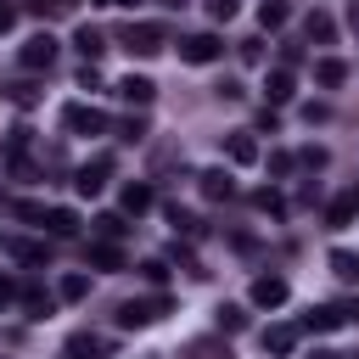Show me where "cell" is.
Segmentation results:
<instances>
[{"mask_svg": "<svg viewBox=\"0 0 359 359\" xmlns=\"http://www.w3.org/2000/svg\"><path fill=\"white\" fill-rule=\"evenodd\" d=\"M331 325H342L337 309H309V314H303V331H331Z\"/></svg>", "mask_w": 359, "mask_h": 359, "instance_id": "obj_24", "label": "cell"}, {"mask_svg": "<svg viewBox=\"0 0 359 359\" xmlns=\"http://www.w3.org/2000/svg\"><path fill=\"white\" fill-rule=\"evenodd\" d=\"M342 79H348V62H337V56H320V62H314V84H320V90H337Z\"/></svg>", "mask_w": 359, "mask_h": 359, "instance_id": "obj_13", "label": "cell"}, {"mask_svg": "<svg viewBox=\"0 0 359 359\" xmlns=\"http://www.w3.org/2000/svg\"><path fill=\"white\" fill-rule=\"evenodd\" d=\"M292 348H297V325H269V331H264V353L286 359Z\"/></svg>", "mask_w": 359, "mask_h": 359, "instance_id": "obj_11", "label": "cell"}, {"mask_svg": "<svg viewBox=\"0 0 359 359\" xmlns=\"http://www.w3.org/2000/svg\"><path fill=\"white\" fill-rule=\"evenodd\" d=\"M241 62H264V45L258 39H241Z\"/></svg>", "mask_w": 359, "mask_h": 359, "instance_id": "obj_33", "label": "cell"}, {"mask_svg": "<svg viewBox=\"0 0 359 359\" xmlns=\"http://www.w3.org/2000/svg\"><path fill=\"white\" fill-rule=\"evenodd\" d=\"M213 320H219V337H230V331H241V325H247V309L219 303V309H213Z\"/></svg>", "mask_w": 359, "mask_h": 359, "instance_id": "obj_18", "label": "cell"}, {"mask_svg": "<svg viewBox=\"0 0 359 359\" xmlns=\"http://www.w3.org/2000/svg\"><path fill=\"white\" fill-rule=\"evenodd\" d=\"M67 359H73V353H67Z\"/></svg>", "mask_w": 359, "mask_h": 359, "instance_id": "obj_41", "label": "cell"}, {"mask_svg": "<svg viewBox=\"0 0 359 359\" xmlns=\"http://www.w3.org/2000/svg\"><path fill=\"white\" fill-rule=\"evenodd\" d=\"M112 6H135V0H112Z\"/></svg>", "mask_w": 359, "mask_h": 359, "instance_id": "obj_38", "label": "cell"}, {"mask_svg": "<svg viewBox=\"0 0 359 359\" xmlns=\"http://www.w3.org/2000/svg\"><path fill=\"white\" fill-rule=\"evenodd\" d=\"M56 6H73V0H56Z\"/></svg>", "mask_w": 359, "mask_h": 359, "instance_id": "obj_40", "label": "cell"}, {"mask_svg": "<svg viewBox=\"0 0 359 359\" xmlns=\"http://www.w3.org/2000/svg\"><path fill=\"white\" fill-rule=\"evenodd\" d=\"M196 180H202V196H208V202H219V196H230V191H236V180H230L224 168H202Z\"/></svg>", "mask_w": 359, "mask_h": 359, "instance_id": "obj_15", "label": "cell"}, {"mask_svg": "<svg viewBox=\"0 0 359 359\" xmlns=\"http://www.w3.org/2000/svg\"><path fill=\"white\" fill-rule=\"evenodd\" d=\"M180 56L196 62V67H208V62L224 56V45H219V34H191V39H180Z\"/></svg>", "mask_w": 359, "mask_h": 359, "instance_id": "obj_4", "label": "cell"}, {"mask_svg": "<svg viewBox=\"0 0 359 359\" xmlns=\"http://www.w3.org/2000/svg\"><path fill=\"white\" fill-rule=\"evenodd\" d=\"M90 264H95V269H123V252H118L112 241H95V247H90Z\"/></svg>", "mask_w": 359, "mask_h": 359, "instance_id": "obj_22", "label": "cell"}, {"mask_svg": "<svg viewBox=\"0 0 359 359\" xmlns=\"http://www.w3.org/2000/svg\"><path fill=\"white\" fill-rule=\"evenodd\" d=\"M11 258H17V264H45V258H50V247H45V241H17V247H11Z\"/></svg>", "mask_w": 359, "mask_h": 359, "instance_id": "obj_23", "label": "cell"}, {"mask_svg": "<svg viewBox=\"0 0 359 359\" xmlns=\"http://www.w3.org/2000/svg\"><path fill=\"white\" fill-rule=\"evenodd\" d=\"M118 135H123V140H146V118H140V112H135V118H123V123H118Z\"/></svg>", "mask_w": 359, "mask_h": 359, "instance_id": "obj_29", "label": "cell"}, {"mask_svg": "<svg viewBox=\"0 0 359 359\" xmlns=\"http://www.w3.org/2000/svg\"><path fill=\"white\" fill-rule=\"evenodd\" d=\"M252 202H258V208H264V213H269V219H280V213H286V202H280V196H275V191H258V196H252Z\"/></svg>", "mask_w": 359, "mask_h": 359, "instance_id": "obj_30", "label": "cell"}, {"mask_svg": "<svg viewBox=\"0 0 359 359\" xmlns=\"http://www.w3.org/2000/svg\"><path fill=\"white\" fill-rule=\"evenodd\" d=\"M292 163H297L292 151H269V174H292Z\"/></svg>", "mask_w": 359, "mask_h": 359, "instance_id": "obj_31", "label": "cell"}, {"mask_svg": "<svg viewBox=\"0 0 359 359\" xmlns=\"http://www.w3.org/2000/svg\"><path fill=\"white\" fill-rule=\"evenodd\" d=\"M163 6H185V0H163Z\"/></svg>", "mask_w": 359, "mask_h": 359, "instance_id": "obj_39", "label": "cell"}, {"mask_svg": "<svg viewBox=\"0 0 359 359\" xmlns=\"http://www.w3.org/2000/svg\"><path fill=\"white\" fill-rule=\"evenodd\" d=\"M303 34H309V45H331V39H337V22H331L325 11H309V17H303Z\"/></svg>", "mask_w": 359, "mask_h": 359, "instance_id": "obj_12", "label": "cell"}, {"mask_svg": "<svg viewBox=\"0 0 359 359\" xmlns=\"http://www.w3.org/2000/svg\"><path fill=\"white\" fill-rule=\"evenodd\" d=\"M353 219H359V191H342V196L325 208V224H331V230H348Z\"/></svg>", "mask_w": 359, "mask_h": 359, "instance_id": "obj_8", "label": "cell"}, {"mask_svg": "<svg viewBox=\"0 0 359 359\" xmlns=\"http://www.w3.org/2000/svg\"><path fill=\"white\" fill-rule=\"evenodd\" d=\"M123 230H129V224H123L118 213H101V219H95V236H101V241H118Z\"/></svg>", "mask_w": 359, "mask_h": 359, "instance_id": "obj_25", "label": "cell"}, {"mask_svg": "<svg viewBox=\"0 0 359 359\" xmlns=\"http://www.w3.org/2000/svg\"><path fill=\"white\" fill-rule=\"evenodd\" d=\"M118 95H123L129 107H151L157 84H151V79H140V73H129V79H118Z\"/></svg>", "mask_w": 359, "mask_h": 359, "instance_id": "obj_9", "label": "cell"}, {"mask_svg": "<svg viewBox=\"0 0 359 359\" xmlns=\"http://www.w3.org/2000/svg\"><path fill=\"white\" fill-rule=\"evenodd\" d=\"M146 208H151V185H140V180L123 185V213H146Z\"/></svg>", "mask_w": 359, "mask_h": 359, "instance_id": "obj_21", "label": "cell"}, {"mask_svg": "<svg viewBox=\"0 0 359 359\" xmlns=\"http://www.w3.org/2000/svg\"><path fill=\"white\" fill-rule=\"evenodd\" d=\"M163 309H168V297H129V303L118 309V325H123V331H135V325H151Z\"/></svg>", "mask_w": 359, "mask_h": 359, "instance_id": "obj_3", "label": "cell"}, {"mask_svg": "<svg viewBox=\"0 0 359 359\" xmlns=\"http://www.w3.org/2000/svg\"><path fill=\"white\" fill-rule=\"evenodd\" d=\"M208 17H219V22H230V17H236V0H208Z\"/></svg>", "mask_w": 359, "mask_h": 359, "instance_id": "obj_32", "label": "cell"}, {"mask_svg": "<svg viewBox=\"0 0 359 359\" xmlns=\"http://www.w3.org/2000/svg\"><path fill=\"white\" fill-rule=\"evenodd\" d=\"M107 174H112V163H107V157H95V163H84V168L73 174V185H79V196H101V191H107Z\"/></svg>", "mask_w": 359, "mask_h": 359, "instance_id": "obj_6", "label": "cell"}, {"mask_svg": "<svg viewBox=\"0 0 359 359\" xmlns=\"http://www.w3.org/2000/svg\"><path fill=\"white\" fill-rule=\"evenodd\" d=\"M224 157H230V163H258V140H252V129L224 135Z\"/></svg>", "mask_w": 359, "mask_h": 359, "instance_id": "obj_10", "label": "cell"}, {"mask_svg": "<svg viewBox=\"0 0 359 359\" xmlns=\"http://www.w3.org/2000/svg\"><path fill=\"white\" fill-rule=\"evenodd\" d=\"M73 45H79V50H84V62H95V56H101V50H107V45H101V28H90V22H84V28H79V34H73Z\"/></svg>", "mask_w": 359, "mask_h": 359, "instance_id": "obj_20", "label": "cell"}, {"mask_svg": "<svg viewBox=\"0 0 359 359\" xmlns=\"http://www.w3.org/2000/svg\"><path fill=\"white\" fill-rule=\"evenodd\" d=\"M39 224H45L50 236H79V213H73V208H50Z\"/></svg>", "mask_w": 359, "mask_h": 359, "instance_id": "obj_16", "label": "cell"}, {"mask_svg": "<svg viewBox=\"0 0 359 359\" xmlns=\"http://www.w3.org/2000/svg\"><path fill=\"white\" fill-rule=\"evenodd\" d=\"M62 129H67V135H107V112L73 101V107H62Z\"/></svg>", "mask_w": 359, "mask_h": 359, "instance_id": "obj_2", "label": "cell"}, {"mask_svg": "<svg viewBox=\"0 0 359 359\" xmlns=\"http://www.w3.org/2000/svg\"><path fill=\"white\" fill-rule=\"evenodd\" d=\"M84 292H90V275H67V280H62V297H67V303H79Z\"/></svg>", "mask_w": 359, "mask_h": 359, "instance_id": "obj_28", "label": "cell"}, {"mask_svg": "<svg viewBox=\"0 0 359 359\" xmlns=\"http://www.w3.org/2000/svg\"><path fill=\"white\" fill-rule=\"evenodd\" d=\"M286 292H292L286 275H258V280H252V303H258V309H280Z\"/></svg>", "mask_w": 359, "mask_h": 359, "instance_id": "obj_7", "label": "cell"}, {"mask_svg": "<svg viewBox=\"0 0 359 359\" xmlns=\"http://www.w3.org/2000/svg\"><path fill=\"white\" fill-rule=\"evenodd\" d=\"M118 39H123V50H135V56H157V50L168 45V34H163L157 22H129Z\"/></svg>", "mask_w": 359, "mask_h": 359, "instance_id": "obj_1", "label": "cell"}, {"mask_svg": "<svg viewBox=\"0 0 359 359\" xmlns=\"http://www.w3.org/2000/svg\"><path fill=\"white\" fill-rule=\"evenodd\" d=\"M11 28H17V6H6V0H0V34H11Z\"/></svg>", "mask_w": 359, "mask_h": 359, "instance_id": "obj_36", "label": "cell"}, {"mask_svg": "<svg viewBox=\"0 0 359 359\" xmlns=\"http://www.w3.org/2000/svg\"><path fill=\"white\" fill-rule=\"evenodd\" d=\"M331 269H337L342 280H359V258H353V252H342V247L331 252Z\"/></svg>", "mask_w": 359, "mask_h": 359, "instance_id": "obj_27", "label": "cell"}, {"mask_svg": "<svg viewBox=\"0 0 359 359\" xmlns=\"http://www.w3.org/2000/svg\"><path fill=\"white\" fill-rule=\"evenodd\" d=\"M140 275H146V280H151V286H163V275H168V269H163V264H157V258H151V264H140Z\"/></svg>", "mask_w": 359, "mask_h": 359, "instance_id": "obj_35", "label": "cell"}, {"mask_svg": "<svg viewBox=\"0 0 359 359\" xmlns=\"http://www.w3.org/2000/svg\"><path fill=\"white\" fill-rule=\"evenodd\" d=\"M258 22H264V28H286V22H292L286 0H264V6H258Z\"/></svg>", "mask_w": 359, "mask_h": 359, "instance_id": "obj_19", "label": "cell"}, {"mask_svg": "<svg viewBox=\"0 0 359 359\" xmlns=\"http://www.w3.org/2000/svg\"><path fill=\"white\" fill-rule=\"evenodd\" d=\"M264 95H269V107H286V101H292V67H275V73L264 79Z\"/></svg>", "mask_w": 359, "mask_h": 359, "instance_id": "obj_14", "label": "cell"}, {"mask_svg": "<svg viewBox=\"0 0 359 359\" xmlns=\"http://www.w3.org/2000/svg\"><path fill=\"white\" fill-rule=\"evenodd\" d=\"M11 297H17V280H11V275H0V309H6Z\"/></svg>", "mask_w": 359, "mask_h": 359, "instance_id": "obj_37", "label": "cell"}, {"mask_svg": "<svg viewBox=\"0 0 359 359\" xmlns=\"http://www.w3.org/2000/svg\"><path fill=\"white\" fill-rule=\"evenodd\" d=\"M17 62H22L28 73H45V67L56 62V39H50V34H34V39L22 45V56H17Z\"/></svg>", "mask_w": 359, "mask_h": 359, "instance_id": "obj_5", "label": "cell"}, {"mask_svg": "<svg viewBox=\"0 0 359 359\" xmlns=\"http://www.w3.org/2000/svg\"><path fill=\"white\" fill-rule=\"evenodd\" d=\"M185 359H230V342H219V337H196V342L185 348Z\"/></svg>", "mask_w": 359, "mask_h": 359, "instance_id": "obj_17", "label": "cell"}, {"mask_svg": "<svg viewBox=\"0 0 359 359\" xmlns=\"http://www.w3.org/2000/svg\"><path fill=\"white\" fill-rule=\"evenodd\" d=\"M297 163H303V168H325V151H320V146H309V151H303Z\"/></svg>", "mask_w": 359, "mask_h": 359, "instance_id": "obj_34", "label": "cell"}, {"mask_svg": "<svg viewBox=\"0 0 359 359\" xmlns=\"http://www.w3.org/2000/svg\"><path fill=\"white\" fill-rule=\"evenodd\" d=\"M22 309H28L34 320H45V314H50V297H45L39 286H28V292H22Z\"/></svg>", "mask_w": 359, "mask_h": 359, "instance_id": "obj_26", "label": "cell"}]
</instances>
